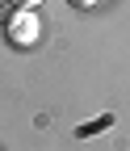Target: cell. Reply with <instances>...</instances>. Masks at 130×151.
Instances as JSON below:
<instances>
[{
  "instance_id": "cell-1",
  "label": "cell",
  "mask_w": 130,
  "mask_h": 151,
  "mask_svg": "<svg viewBox=\"0 0 130 151\" xmlns=\"http://www.w3.org/2000/svg\"><path fill=\"white\" fill-rule=\"evenodd\" d=\"M9 4H17V9H25V13H29V9H38L42 0H9Z\"/></svg>"
},
{
  "instance_id": "cell-2",
  "label": "cell",
  "mask_w": 130,
  "mask_h": 151,
  "mask_svg": "<svg viewBox=\"0 0 130 151\" xmlns=\"http://www.w3.org/2000/svg\"><path fill=\"white\" fill-rule=\"evenodd\" d=\"M67 4H71V9H92L97 0H67Z\"/></svg>"
}]
</instances>
